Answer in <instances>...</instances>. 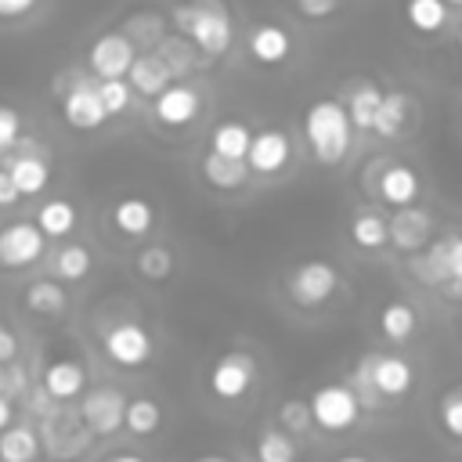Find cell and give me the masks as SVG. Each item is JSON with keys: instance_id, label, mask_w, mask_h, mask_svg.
<instances>
[{"instance_id": "cell-19", "label": "cell", "mask_w": 462, "mask_h": 462, "mask_svg": "<svg viewBox=\"0 0 462 462\" xmlns=\"http://www.w3.org/2000/svg\"><path fill=\"white\" fill-rule=\"evenodd\" d=\"M43 390L51 393V401H76L87 390V372L79 361L72 357H58L43 368Z\"/></svg>"}, {"instance_id": "cell-35", "label": "cell", "mask_w": 462, "mask_h": 462, "mask_svg": "<svg viewBox=\"0 0 462 462\" xmlns=\"http://www.w3.org/2000/svg\"><path fill=\"white\" fill-rule=\"evenodd\" d=\"M155 54L166 61V69L173 72V79L177 76H188L191 69H195V47L184 40V36H162L159 43H155Z\"/></svg>"}, {"instance_id": "cell-41", "label": "cell", "mask_w": 462, "mask_h": 462, "mask_svg": "<svg viewBox=\"0 0 462 462\" xmlns=\"http://www.w3.org/2000/svg\"><path fill=\"white\" fill-rule=\"evenodd\" d=\"M126 36L130 40H144V43H159L162 40V18L159 14H134L126 22Z\"/></svg>"}, {"instance_id": "cell-44", "label": "cell", "mask_w": 462, "mask_h": 462, "mask_svg": "<svg viewBox=\"0 0 462 462\" xmlns=\"http://www.w3.org/2000/svg\"><path fill=\"white\" fill-rule=\"evenodd\" d=\"M296 4V11L303 14V18H310V22H321V18H328V14H336L339 7H343V0H292Z\"/></svg>"}, {"instance_id": "cell-21", "label": "cell", "mask_w": 462, "mask_h": 462, "mask_svg": "<svg viewBox=\"0 0 462 462\" xmlns=\"http://www.w3.org/2000/svg\"><path fill=\"white\" fill-rule=\"evenodd\" d=\"M411 119V97L404 90H383V101L375 108V123H372V134L379 137H401L404 126Z\"/></svg>"}, {"instance_id": "cell-22", "label": "cell", "mask_w": 462, "mask_h": 462, "mask_svg": "<svg viewBox=\"0 0 462 462\" xmlns=\"http://www.w3.org/2000/svg\"><path fill=\"white\" fill-rule=\"evenodd\" d=\"M199 170H202V180H206L209 188H217V191H238V188H245V180L253 177L242 159H224V155H217V152H206Z\"/></svg>"}, {"instance_id": "cell-30", "label": "cell", "mask_w": 462, "mask_h": 462, "mask_svg": "<svg viewBox=\"0 0 462 462\" xmlns=\"http://www.w3.org/2000/svg\"><path fill=\"white\" fill-rule=\"evenodd\" d=\"M448 14L451 11L444 0H404V18L422 36H437L448 25Z\"/></svg>"}, {"instance_id": "cell-11", "label": "cell", "mask_w": 462, "mask_h": 462, "mask_svg": "<svg viewBox=\"0 0 462 462\" xmlns=\"http://www.w3.org/2000/svg\"><path fill=\"white\" fill-rule=\"evenodd\" d=\"M289 162H292V137L282 126H263V130L253 134V144H249V155H245L249 173L274 177Z\"/></svg>"}, {"instance_id": "cell-28", "label": "cell", "mask_w": 462, "mask_h": 462, "mask_svg": "<svg viewBox=\"0 0 462 462\" xmlns=\"http://www.w3.org/2000/svg\"><path fill=\"white\" fill-rule=\"evenodd\" d=\"M40 448V433L25 422H11L0 433V462H36Z\"/></svg>"}, {"instance_id": "cell-46", "label": "cell", "mask_w": 462, "mask_h": 462, "mask_svg": "<svg viewBox=\"0 0 462 462\" xmlns=\"http://www.w3.org/2000/svg\"><path fill=\"white\" fill-rule=\"evenodd\" d=\"M14 354H18V339H14V332L7 325H0V365L14 361Z\"/></svg>"}, {"instance_id": "cell-49", "label": "cell", "mask_w": 462, "mask_h": 462, "mask_svg": "<svg viewBox=\"0 0 462 462\" xmlns=\"http://www.w3.org/2000/svg\"><path fill=\"white\" fill-rule=\"evenodd\" d=\"M440 292H444L448 300H462V278H451V282H444V285H440Z\"/></svg>"}, {"instance_id": "cell-53", "label": "cell", "mask_w": 462, "mask_h": 462, "mask_svg": "<svg viewBox=\"0 0 462 462\" xmlns=\"http://www.w3.org/2000/svg\"><path fill=\"white\" fill-rule=\"evenodd\" d=\"M444 4H448V7H462V0H444Z\"/></svg>"}, {"instance_id": "cell-8", "label": "cell", "mask_w": 462, "mask_h": 462, "mask_svg": "<svg viewBox=\"0 0 462 462\" xmlns=\"http://www.w3.org/2000/svg\"><path fill=\"white\" fill-rule=\"evenodd\" d=\"M101 346H105L108 361H116L119 368H141V365L152 361V350H155L152 332H148L144 325H137V321H119V325H112V328L105 332Z\"/></svg>"}, {"instance_id": "cell-50", "label": "cell", "mask_w": 462, "mask_h": 462, "mask_svg": "<svg viewBox=\"0 0 462 462\" xmlns=\"http://www.w3.org/2000/svg\"><path fill=\"white\" fill-rule=\"evenodd\" d=\"M105 462H144L141 455H134V451H116V455H108Z\"/></svg>"}, {"instance_id": "cell-29", "label": "cell", "mask_w": 462, "mask_h": 462, "mask_svg": "<svg viewBox=\"0 0 462 462\" xmlns=\"http://www.w3.org/2000/svg\"><path fill=\"white\" fill-rule=\"evenodd\" d=\"M379 101H383V90H379L375 83H354V87L346 90V101H343V105H346V116H350L354 130H372Z\"/></svg>"}, {"instance_id": "cell-2", "label": "cell", "mask_w": 462, "mask_h": 462, "mask_svg": "<svg viewBox=\"0 0 462 462\" xmlns=\"http://www.w3.org/2000/svg\"><path fill=\"white\" fill-rule=\"evenodd\" d=\"M173 29L206 58H220L231 47V14L220 0H184L173 7Z\"/></svg>"}, {"instance_id": "cell-45", "label": "cell", "mask_w": 462, "mask_h": 462, "mask_svg": "<svg viewBox=\"0 0 462 462\" xmlns=\"http://www.w3.org/2000/svg\"><path fill=\"white\" fill-rule=\"evenodd\" d=\"M40 0H0V22H18L29 11H36Z\"/></svg>"}, {"instance_id": "cell-1", "label": "cell", "mask_w": 462, "mask_h": 462, "mask_svg": "<svg viewBox=\"0 0 462 462\" xmlns=\"http://www.w3.org/2000/svg\"><path fill=\"white\" fill-rule=\"evenodd\" d=\"M303 141L321 166H339L354 144V123L339 97H318L303 108Z\"/></svg>"}, {"instance_id": "cell-32", "label": "cell", "mask_w": 462, "mask_h": 462, "mask_svg": "<svg viewBox=\"0 0 462 462\" xmlns=\"http://www.w3.org/2000/svg\"><path fill=\"white\" fill-rule=\"evenodd\" d=\"M25 307H29L32 314L54 318V314H61V310L69 307V292H65L58 282H51V278H36V282L25 289Z\"/></svg>"}, {"instance_id": "cell-15", "label": "cell", "mask_w": 462, "mask_h": 462, "mask_svg": "<svg viewBox=\"0 0 462 462\" xmlns=\"http://www.w3.org/2000/svg\"><path fill=\"white\" fill-rule=\"evenodd\" d=\"M43 231L29 220L0 227V267H29L43 256Z\"/></svg>"}, {"instance_id": "cell-13", "label": "cell", "mask_w": 462, "mask_h": 462, "mask_svg": "<svg viewBox=\"0 0 462 462\" xmlns=\"http://www.w3.org/2000/svg\"><path fill=\"white\" fill-rule=\"evenodd\" d=\"M61 116L72 130H97L108 112L101 105V94H97V83H87V79H76V87H65L61 90Z\"/></svg>"}, {"instance_id": "cell-26", "label": "cell", "mask_w": 462, "mask_h": 462, "mask_svg": "<svg viewBox=\"0 0 462 462\" xmlns=\"http://www.w3.org/2000/svg\"><path fill=\"white\" fill-rule=\"evenodd\" d=\"M419 328V310L408 303V300H390L383 303L379 310V332L390 339V343H408Z\"/></svg>"}, {"instance_id": "cell-36", "label": "cell", "mask_w": 462, "mask_h": 462, "mask_svg": "<svg viewBox=\"0 0 462 462\" xmlns=\"http://www.w3.org/2000/svg\"><path fill=\"white\" fill-rule=\"evenodd\" d=\"M90 267H94V256H90L87 245H76V242H72V245H61V249L54 253V274L65 278V282L87 278Z\"/></svg>"}, {"instance_id": "cell-6", "label": "cell", "mask_w": 462, "mask_h": 462, "mask_svg": "<svg viewBox=\"0 0 462 462\" xmlns=\"http://www.w3.org/2000/svg\"><path fill=\"white\" fill-rule=\"evenodd\" d=\"M209 393L217 401H242L256 383V361L245 350H227L209 365Z\"/></svg>"}, {"instance_id": "cell-33", "label": "cell", "mask_w": 462, "mask_h": 462, "mask_svg": "<svg viewBox=\"0 0 462 462\" xmlns=\"http://www.w3.org/2000/svg\"><path fill=\"white\" fill-rule=\"evenodd\" d=\"M162 426V408L152 397H134L126 401V415H123V430H130L134 437H152Z\"/></svg>"}, {"instance_id": "cell-38", "label": "cell", "mask_w": 462, "mask_h": 462, "mask_svg": "<svg viewBox=\"0 0 462 462\" xmlns=\"http://www.w3.org/2000/svg\"><path fill=\"white\" fill-rule=\"evenodd\" d=\"M437 422L451 440H462V386H451L437 401Z\"/></svg>"}, {"instance_id": "cell-37", "label": "cell", "mask_w": 462, "mask_h": 462, "mask_svg": "<svg viewBox=\"0 0 462 462\" xmlns=\"http://www.w3.org/2000/svg\"><path fill=\"white\" fill-rule=\"evenodd\" d=\"M137 274L148 282H166L173 274V253L166 245H144L137 253Z\"/></svg>"}, {"instance_id": "cell-42", "label": "cell", "mask_w": 462, "mask_h": 462, "mask_svg": "<svg viewBox=\"0 0 462 462\" xmlns=\"http://www.w3.org/2000/svg\"><path fill=\"white\" fill-rule=\"evenodd\" d=\"M25 386H29V379H25V368L18 361L0 365V393L4 397H18V393H25Z\"/></svg>"}, {"instance_id": "cell-12", "label": "cell", "mask_w": 462, "mask_h": 462, "mask_svg": "<svg viewBox=\"0 0 462 462\" xmlns=\"http://www.w3.org/2000/svg\"><path fill=\"white\" fill-rule=\"evenodd\" d=\"M199 112H202V94L191 83H170L159 97H152V116L170 130L191 126Z\"/></svg>"}, {"instance_id": "cell-18", "label": "cell", "mask_w": 462, "mask_h": 462, "mask_svg": "<svg viewBox=\"0 0 462 462\" xmlns=\"http://www.w3.org/2000/svg\"><path fill=\"white\" fill-rule=\"evenodd\" d=\"M379 199L393 209H404V206H415L419 195H422V180L415 173V166L408 162H390L383 173H379V184H375Z\"/></svg>"}, {"instance_id": "cell-16", "label": "cell", "mask_w": 462, "mask_h": 462, "mask_svg": "<svg viewBox=\"0 0 462 462\" xmlns=\"http://www.w3.org/2000/svg\"><path fill=\"white\" fill-rule=\"evenodd\" d=\"M433 238V213L422 206H404L393 209L390 217V245L401 253H419Z\"/></svg>"}, {"instance_id": "cell-20", "label": "cell", "mask_w": 462, "mask_h": 462, "mask_svg": "<svg viewBox=\"0 0 462 462\" xmlns=\"http://www.w3.org/2000/svg\"><path fill=\"white\" fill-rule=\"evenodd\" d=\"M126 83H130L134 94H141V97H159V94L173 83V72L166 69V61H162L155 51H148V54H137V58H134V65H130V72H126Z\"/></svg>"}, {"instance_id": "cell-43", "label": "cell", "mask_w": 462, "mask_h": 462, "mask_svg": "<svg viewBox=\"0 0 462 462\" xmlns=\"http://www.w3.org/2000/svg\"><path fill=\"white\" fill-rule=\"evenodd\" d=\"M22 134V119L11 105H0V152H7Z\"/></svg>"}, {"instance_id": "cell-24", "label": "cell", "mask_w": 462, "mask_h": 462, "mask_svg": "<svg viewBox=\"0 0 462 462\" xmlns=\"http://www.w3.org/2000/svg\"><path fill=\"white\" fill-rule=\"evenodd\" d=\"M4 170L11 173L18 195H40V191L47 188V180H51V166H47V159H40L36 152H22V155L7 159Z\"/></svg>"}, {"instance_id": "cell-4", "label": "cell", "mask_w": 462, "mask_h": 462, "mask_svg": "<svg viewBox=\"0 0 462 462\" xmlns=\"http://www.w3.org/2000/svg\"><path fill=\"white\" fill-rule=\"evenodd\" d=\"M411 274L433 289H440L451 278H462V235L430 238V245L411 253Z\"/></svg>"}, {"instance_id": "cell-17", "label": "cell", "mask_w": 462, "mask_h": 462, "mask_svg": "<svg viewBox=\"0 0 462 462\" xmlns=\"http://www.w3.org/2000/svg\"><path fill=\"white\" fill-rule=\"evenodd\" d=\"M245 51H249V58H253L256 65L274 69V65H285V61H289V54H292V36H289L285 25H278V22H256V25L249 29V36H245Z\"/></svg>"}, {"instance_id": "cell-40", "label": "cell", "mask_w": 462, "mask_h": 462, "mask_svg": "<svg viewBox=\"0 0 462 462\" xmlns=\"http://www.w3.org/2000/svg\"><path fill=\"white\" fill-rule=\"evenodd\" d=\"M97 94H101V105L108 116H119L130 108V97H134V87L126 79H97Z\"/></svg>"}, {"instance_id": "cell-5", "label": "cell", "mask_w": 462, "mask_h": 462, "mask_svg": "<svg viewBox=\"0 0 462 462\" xmlns=\"http://www.w3.org/2000/svg\"><path fill=\"white\" fill-rule=\"evenodd\" d=\"M310 415H314L318 430L346 433L361 415V401H357L350 383H325V386H318L310 393Z\"/></svg>"}, {"instance_id": "cell-9", "label": "cell", "mask_w": 462, "mask_h": 462, "mask_svg": "<svg viewBox=\"0 0 462 462\" xmlns=\"http://www.w3.org/2000/svg\"><path fill=\"white\" fill-rule=\"evenodd\" d=\"M134 58H137V47L126 32H105L87 51V65L97 79H126Z\"/></svg>"}, {"instance_id": "cell-27", "label": "cell", "mask_w": 462, "mask_h": 462, "mask_svg": "<svg viewBox=\"0 0 462 462\" xmlns=\"http://www.w3.org/2000/svg\"><path fill=\"white\" fill-rule=\"evenodd\" d=\"M112 224H116L123 235L141 238V235L152 231V224H155V209H152V202H144V199H137V195H126V199L116 202V209H112Z\"/></svg>"}, {"instance_id": "cell-3", "label": "cell", "mask_w": 462, "mask_h": 462, "mask_svg": "<svg viewBox=\"0 0 462 462\" xmlns=\"http://www.w3.org/2000/svg\"><path fill=\"white\" fill-rule=\"evenodd\" d=\"M285 292L296 307L314 310L325 307L336 292H339V267L328 260H300L289 274H285Z\"/></svg>"}, {"instance_id": "cell-47", "label": "cell", "mask_w": 462, "mask_h": 462, "mask_svg": "<svg viewBox=\"0 0 462 462\" xmlns=\"http://www.w3.org/2000/svg\"><path fill=\"white\" fill-rule=\"evenodd\" d=\"M14 202H18V188H14L11 173L0 170V206H14Z\"/></svg>"}, {"instance_id": "cell-7", "label": "cell", "mask_w": 462, "mask_h": 462, "mask_svg": "<svg viewBox=\"0 0 462 462\" xmlns=\"http://www.w3.org/2000/svg\"><path fill=\"white\" fill-rule=\"evenodd\" d=\"M90 437H94V433L87 430V422L79 419V411H76V415H69V411H51V415H43V437H40V444H43V451H47L51 458H58V462L79 458V455L87 451Z\"/></svg>"}, {"instance_id": "cell-48", "label": "cell", "mask_w": 462, "mask_h": 462, "mask_svg": "<svg viewBox=\"0 0 462 462\" xmlns=\"http://www.w3.org/2000/svg\"><path fill=\"white\" fill-rule=\"evenodd\" d=\"M11 422H14V408H11V397H4V393H0V433H4Z\"/></svg>"}, {"instance_id": "cell-31", "label": "cell", "mask_w": 462, "mask_h": 462, "mask_svg": "<svg viewBox=\"0 0 462 462\" xmlns=\"http://www.w3.org/2000/svg\"><path fill=\"white\" fill-rule=\"evenodd\" d=\"M296 458H300V448L289 430L267 426L256 433V462H296Z\"/></svg>"}, {"instance_id": "cell-23", "label": "cell", "mask_w": 462, "mask_h": 462, "mask_svg": "<svg viewBox=\"0 0 462 462\" xmlns=\"http://www.w3.org/2000/svg\"><path fill=\"white\" fill-rule=\"evenodd\" d=\"M253 134L256 130H249V123H242V119H220L209 130V152H217L224 159H242L245 162L249 144H253Z\"/></svg>"}, {"instance_id": "cell-34", "label": "cell", "mask_w": 462, "mask_h": 462, "mask_svg": "<svg viewBox=\"0 0 462 462\" xmlns=\"http://www.w3.org/2000/svg\"><path fill=\"white\" fill-rule=\"evenodd\" d=\"M36 227H40L47 238H65V235L76 227V206L65 202V199L43 202L40 213H36Z\"/></svg>"}, {"instance_id": "cell-14", "label": "cell", "mask_w": 462, "mask_h": 462, "mask_svg": "<svg viewBox=\"0 0 462 462\" xmlns=\"http://www.w3.org/2000/svg\"><path fill=\"white\" fill-rule=\"evenodd\" d=\"M361 361H365V372H368V379H372L379 397H390V401L404 397L411 390V383H415V368L401 354H368Z\"/></svg>"}, {"instance_id": "cell-25", "label": "cell", "mask_w": 462, "mask_h": 462, "mask_svg": "<svg viewBox=\"0 0 462 462\" xmlns=\"http://www.w3.org/2000/svg\"><path fill=\"white\" fill-rule=\"evenodd\" d=\"M346 235H350V242L357 245V249H383V245H390V220L383 217V213H375V209H357L354 217H350V227H346Z\"/></svg>"}, {"instance_id": "cell-39", "label": "cell", "mask_w": 462, "mask_h": 462, "mask_svg": "<svg viewBox=\"0 0 462 462\" xmlns=\"http://www.w3.org/2000/svg\"><path fill=\"white\" fill-rule=\"evenodd\" d=\"M278 426L289 430V433H307L314 426V415H310V401H300V397H285L278 404Z\"/></svg>"}, {"instance_id": "cell-55", "label": "cell", "mask_w": 462, "mask_h": 462, "mask_svg": "<svg viewBox=\"0 0 462 462\" xmlns=\"http://www.w3.org/2000/svg\"><path fill=\"white\" fill-rule=\"evenodd\" d=\"M458 325H462V321H458Z\"/></svg>"}, {"instance_id": "cell-51", "label": "cell", "mask_w": 462, "mask_h": 462, "mask_svg": "<svg viewBox=\"0 0 462 462\" xmlns=\"http://www.w3.org/2000/svg\"><path fill=\"white\" fill-rule=\"evenodd\" d=\"M332 462H372V458H365V455H339V458H332Z\"/></svg>"}, {"instance_id": "cell-10", "label": "cell", "mask_w": 462, "mask_h": 462, "mask_svg": "<svg viewBox=\"0 0 462 462\" xmlns=\"http://www.w3.org/2000/svg\"><path fill=\"white\" fill-rule=\"evenodd\" d=\"M123 415H126V397L116 386H97L79 397V419L94 437H108L123 430Z\"/></svg>"}, {"instance_id": "cell-52", "label": "cell", "mask_w": 462, "mask_h": 462, "mask_svg": "<svg viewBox=\"0 0 462 462\" xmlns=\"http://www.w3.org/2000/svg\"><path fill=\"white\" fill-rule=\"evenodd\" d=\"M195 462H231V458H224V455H202V458H195Z\"/></svg>"}, {"instance_id": "cell-54", "label": "cell", "mask_w": 462, "mask_h": 462, "mask_svg": "<svg viewBox=\"0 0 462 462\" xmlns=\"http://www.w3.org/2000/svg\"><path fill=\"white\" fill-rule=\"evenodd\" d=\"M458 51H462V29H458Z\"/></svg>"}]
</instances>
